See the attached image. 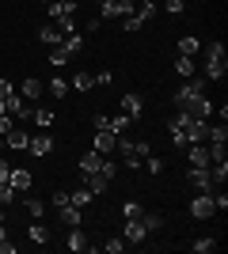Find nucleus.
<instances>
[{"label":"nucleus","mask_w":228,"mask_h":254,"mask_svg":"<svg viewBox=\"0 0 228 254\" xmlns=\"http://www.w3.org/2000/svg\"><path fill=\"white\" fill-rule=\"evenodd\" d=\"M202 53H206V80H221V76L228 72L225 46H221V42H206V46H202Z\"/></svg>","instance_id":"nucleus-1"},{"label":"nucleus","mask_w":228,"mask_h":254,"mask_svg":"<svg viewBox=\"0 0 228 254\" xmlns=\"http://www.w3.org/2000/svg\"><path fill=\"white\" fill-rule=\"evenodd\" d=\"M118 152H122V163H126L130 171H137L152 148H149V140H126V137H118Z\"/></svg>","instance_id":"nucleus-2"},{"label":"nucleus","mask_w":228,"mask_h":254,"mask_svg":"<svg viewBox=\"0 0 228 254\" xmlns=\"http://www.w3.org/2000/svg\"><path fill=\"white\" fill-rule=\"evenodd\" d=\"M198 95H206V76H190V80L175 91V106H179V110H186Z\"/></svg>","instance_id":"nucleus-3"},{"label":"nucleus","mask_w":228,"mask_h":254,"mask_svg":"<svg viewBox=\"0 0 228 254\" xmlns=\"http://www.w3.org/2000/svg\"><path fill=\"white\" fill-rule=\"evenodd\" d=\"M133 8H137V0H103L99 15L103 19H122V15H133Z\"/></svg>","instance_id":"nucleus-4"},{"label":"nucleus","mask_w":228,"mask_h":254,"mask_svg":"<svg viewBox=\"0 0 228 254\" xmlns=\"http://www.w3.org/2000/svg\"><path fill=\"white\" fill-rule=\"evenodd\" d=\"M27 152H31V156H50V152H54V137H50V133H46V129H38V133H31V140H27Z\"/></svg>","instance_id":"nucleus-5"},{"label":"nucleus","mask_w":228,"mask_h":254,"mask_svg":"<svg viewBox=\"0 0 228 254\" xmlns=\"http://www.w3.org/2000/svg\"><path fill=\"white\" fill-rule=\"evenodd\" d=\"M4 106H8V114H11V118H19V122H31V110H34V106L27 103L19 91H11V95L4 99Z\"/></svg>","instance_id":"nucleus-6"},{"label":"nucleus","mask_w":228,"mask_h":254,"mask_svg":"<svg viewBox=\"0 0 228 254\" xmlns=\"http://www.w3.org/2000/svg\"><path fill=\"white\" fill-rule=\"evenodd\" d=\"M186 182H190L198 193H213V179H209V167H190V171H186Z\"/></svg>","instance_id":"nucleus-7"},{"label":"nucleus","mask_w":228,"mask_h":254,"mask_svg":"<svg viewBox=\"0 0 228 254\" xmlns=\"http://www.w3.org/2000/svg\"><path fill=\"white\" fill-rule=\"evenodd\" d=\"M217 212V205H213V193H198L194 201H190V216H198V220H209Z\"/></svg>","instance_id":"nucleus-8"},{"label":"nucleus","mask_w":228,"mask_h":254,"mask_svg":"<svg viewBox=\"0 0 228 254\" xmlns=\"http://www.w3.org/2000/svg\"><path fill=\"white\" fill-rule=\"evenodd\" d=\"M27 140H31V133L23 126H11L8 133H4V148H11V152H27Z\"/></svg>","instance_id":"nucleus-9"},{"label":"nucleus","mask_w":228,"mask_h":254,"mask_svg":"<svg viewBox=\"0 0 228 254\" xmlns=\"http://www.w3.org/2000/svg\"><path fill=\"white\" fill-rule=\"evenodd\" d=\"M8 182H11V190H15V193H27L34 186V179H31V171H27V167H11L8 171Z\"/></svg>","instance_id":"nucleus-10"},{"label":"nucleus","mask_w":228,"mask_h":254,"mask_svg":"<svg viewBox=\"0 0 228 254\" xmlns=\"http://www.w3.org/2000/svg\"><path fill=\"white\" fill-rule=\"evenodd\" d=\"M186 156H190V167H209V163H213V159H209V144L206 140H194V144H186Z\"/></svg>","instance_id":"nucleus-11"},{"label":"nucleus","mask_w":228,"mask_h":254,"mask_svg":"<svg viewBox=\"0 0 228 254\" xmlns=\"http://www.w3.org/2000/svg\"><path fill=\"white\" fill-rule=\"evenodd\" d=\"M91 148H95L99 156H110V152H118V137L107 133V129H95V144H91Z\"/></svg>","instance_id":"nucleus-12"},{"label":"nucleus","mask_w":228,"mask_h":254,"mask_svg":"<svg viewBox=\"0 0 228 254\" xmlns=\"http://www.w3.org/2000/svg\"><path fill=\"white\" fill-rule=\"evenodd\" d=\"M122 114H130L133 122H137V118L145 114V99L137 95V91H126V95H122Z\"/></svg>","instance_id":"nucleus-13"},{"label":"nucleus","mask_w":228,"mask_h":254,"mask_svg":"<svg viewBox=\"0 0 228 254\" xmlns=\"http://www.w3.org/2000/svg\"><path fill=\"white\" fill-rule=\"evenodd\" d=\"M122 239H126V243H145V239H149V228L141 224V216H137V220H126V235H122Z\"/></svg>","instance_id":"nucleus-14"},{"label":"nucleus","mask_w":228,"mask_h":254,"mask_svg":"<svg viewBox=\"0 0 228 254\" xmlns=\"http://www.w3.org/2000/svg\"><path fill=\"white\" fill-rule=\"evenodd\" d=\"M186 114H194V118H206V122H209V118H213V99H209V95H198L194 103L186 106Z\"/></svg>","instance_id":"nucleus-15"},{"label":"nucleus","mask_w":228,"mask_h":254,"mask_svg":"<svg viewBox=\"0 0 228 254\" xmlns=\"http://www.w3.org/2000/svg\"><path fill=\"white\" fill-rule=\"evenodd\" d=\"M42 91H46L42 80H23V87H19V95L27 99V103H38V99H42Z\"/></svg>","instance_id":"nucleus-16"},{"label":"nucleus","mask_w":228,"mask_h":254,"mask_svg":"<svg viewBox=\"0 0 228 254\" xmlns=\"http://www.w3.org/2000/svg\"><path fill=\"white\" fill-rule=\"evenodd\" d=\"M61 38H65V34H61L57 23H46L42 31H38V42H42V46H61Z\"/></svg>","instance_id":"nucleus-17"},{"label":"nucleus","mask_w":228,"mask_h":254,"mask_svg":"<svg viewBox=\"0 0 228 254\" xmlns=\"http://www.w3.org/2000/svg\"><path fill=\"white\" fill-rule=\"evenodd\" d=\"M27 239H31L34 247H42V243H50V228H46L42 220H31V228H27Z\"/></svg>","instance_id":"nucleus-18"},{"label":"nucleus","mask_w":228,"mask_h":254,"mask_svg":"<svg viewBox=\"0 0 228 254\" xmlns=\"http://www.w3.org/2000/svg\"><path fill=\"white\" fill-rule=\"evenodd\" d=\"M99 163H103V156H99L95 148H91V152H84V156H80V175H84V179H87V175H95V171H99Z\"/></svg>","instance_id":"nucleus-19"},{"label":"nucleus","mask_w":228,"mask_h":254,"mask_svg":"<svg viewBox=\"0 0 228 254\" xmlns=\"http://www.w3.org/2000/svg\"><path fill=\"white\" fill-rule=\"evenodd\" d=\"M31 122H34L38 129H50L57 118H54V110H50V106H34V110H31Z\"/></svg>","instance_id":"nucleus-20"},{"label":"nucleus","mask_w":228,"mask_h":254,"mask_svg":"<svg viewBox=\"0 0 228 254\" xmlns=\"http://www.w3.org/2000/svg\"><path fill=\"white\" fill-rule=\"evenodd\" d=\"M179 53H183V57H198V53H202V38L183 34V38H179Z\"/></svg>","instance_id":"nucleus-21"},{"label":"nucleus","mask_w":228,"mask_h":254,"mask_svg":"<svg viewBox=\"0 0 228 254\" xmlns=\"http://www.w3.org/2000/svg\"><path fill=\"white\" fill-rule=\"evenodd\" d=\"M61 46H65V53H69V57H76V53L84 50V31H73V34H65V38H61Z\"/></svg>","instance_id":"nucleus-22"},{"label":"nucleus","mask_w":228,"mask_h":254,"mask_svg":"<svg viewBox=\"0 0 228 254\" xmlns=\"http://www.w3.org/2000/svg\"><path fill=\"white\" fill-rule=\"evenodd\" d=\"M84 186L99 197V193H107V190H110V179H103V175L95 171V175H87V179H84Z\"/></svg>","instance_id":"nucleus-23"},{"label":"nucleus","mask_w":228,"mask_h":254,"mask_svg":"<svg viewBox=\"0 0 228 254\" xmlns=\"http://www.w3.org/2000/svg\"><path fill=\"white\" fill-rule=\"evenodd\" d=\"M175 72L183 76V80H190V76L198 72V61H194V57H183V53H179V61H175Z\"/></svg>","instance_id":"nucleus-24"},{"label":"nucleus","mask_w":228,"mask_h":254,"mask_svg":"<svg viewBox=\"0 0 228 254\" xmlns=\"http://www.w3.org/2000/svg\"><path fill=\"white\" fill-rule=\"evenodd\" d=\"M133 126V118L130 114H118V118H110L107 122V133H114V137H122V133H126V129Z\"/></svg>","instance_id":"nucleus-25"},{"label":"nucleus","mask_w":228,"mask_h":254,"mask_svg":"<svg viewBox=\"0 0 228 254\" xmlns=\"http://www.w3.org/2000/svg\"><path fill=\"white\" fill-rule=\"evenodd\" d=\"M206 140H209V144H228V126H225V122H221V126H209Z\"/></svg>","instance_id":"nucleus-26"},{"label":"nucleus","mask_w":228,"mask_h":254,"mask_svg":"<svg viewBox=\"0 0 228 254\" xmlns=\"http://www.w3.org/2000/svg\"><path fill=\"white\" fill-rule=\"evenodd\" d=\"M91 197H95V193L87 190V186H76V190H69V201H73L76 209H84V205L91 201Z\"/></svg>","instance_id":"nucleus-27"},{"label":"nucleus","mask_w":228,"mask_h":254,"mask_svg":"<svg viewBox=\"0 0 228 254\" xmlns=\"http://www.w3.org/2000/svg\"><path fill=\"white\" fill-rule=\"evenodd\" d=\"M61 220H65V228H80V209H76L73 201L61 205Z\"/></svg>","instance_id":"nucleus-28"},{"label":"nucleus","mask_w":228,"mask_h":254,"mask_svg":"<svg viewBox=\"0 0 228 254\" xmlns=\"http://www.w3.org/2000/svg\"><path fill=\"white\" fill-rule=\"evenodd\" d=\"M133 15H137L141 23H149L152 15H156V4H152V0H137V8H133Z\"/></svg>","instance_id":"nucleus-29"},{"label":"nucleus","mask_w":228,"mask_h":254,"mask_svg":"<svg viewBox=\"0 0 228 254\" xmlns=\"http://www.w3.org/2000/svg\"><path fill=\"white\" fill-rule=\"evenodd\" d=\"M209 179H213V186L228 179V159H217V163H209Z\"/></svg>","instance_id":"nucleus-30"},{"label":"nucleus","mask_w":228,"mask_h":254,"mask_svg":"<svg viewBox=\"0 0 228 254\" xmlns=\"http://www.w3.org/2000/svg\"><path fill=\"white\" fill-rule=\"evenodd\" d=\"M69 251H87V235L80 228H69Z\"/></svg>","instance_id":"nucleus-31"},{"label":"nucleus","mask_w":228,"mask_h":254,"mask_svg":"<svg viewBox=\"0 0 228 254\" xmlns=\"http://www.w3.org/2000/svg\"><path fill=\"white\" fill-rule=\"evenodd\" d=\"M46 91H50V95H54V99H69V84H65V80H61V76H54V80L46 84Z\"/></svg>","instance_id":"nucleus-32"},{"label":"nucleus","mask_w":228,"mask_h":254,"mask_svg":"<svg viewBox=\"0 0 228 254\" xmlns=\"http://www.w3.org/2000/svg\"><path fill=\"white\" fill-rule=\"evenodd\" d=\"M213 247H217V239H213V235H198L194 243H190V251H194V254H209Z\"/></svg>","instance_id":"nucleus-33"},{"label":"nucleus","mask_w":228,"mask_h":254,"mask_svg":"<svg viewBox=\"0 0 228 254\" xmlns=\"http://www.w3.org/2000/svg\"><path fill=\"white\" fill-rule=\"evenodd\" d=\"M141 224L149 228V235H152V232H160V228H163V216H160V212H141Z\"/></svg>","instance_id":"nucleus-34"},{"label":"nucleus","mask_w":228,"mask_h":254,"mask_svg":"<svg viewBox=\"0 0 228 254\" xmlns=\"http://www.w3.org/2000/svg\"><path fill=\"white\" fill-rule=\"evenodd\" d=\"M91 87H95L91 72H76V76H73V91H91Z\"/></svg>","instance_id":"nucleus-35"},{"label":"nucleus","mask_w":228,"mask_h":254,"mask_svg":"<svg viewBox=\"0 0 228 254\" xmlns=\"http://www.w3.org/2000/svg\"><path fill=\"white\" fill-rule=\"evenodd\" d=\"M50 64H54V68L69 64V53H65V46H50Z\"/></svg>","instance_id":"nucleus-36"},{"label":"nucleus","mask_w":228,"mask_h":254,"mask_svg":"<svg viewBox=\"0 0 228 254\" xmlns=\"http://www.w3.org/2000/svg\"><path fill=\"white\" fill-rule=\"evenodd\" d=\"M15 197H19V193L11 190V182H0V205L8 209V205H15Z\"/></svg>","instance_id":"nucleus-37"},{"label":"nucleus","mask_w":228,"mask_h":254,"mask_svg":"<svg viewBox=\"0 0 228 254\" xmlns=\"http://www.w3.org/2000/svg\"><path fill=\"white\" fill-rule=\"evenodd\" d=\"M99 175H103V179H114V175H118V163H114L110 156H103V163H99Z\"/></svg>","instance_id":"nucleus-38"},{"label":"nucleus","mask_w":228,"mask_h":254,"mask_svg":"<svg viewBox=\"0 0 228 254\" xmlns=\"http://www.w3.org/2000/svg\"><path fill=\"white\" fill-rule=\"evenodd\" d=\"M141 201H126V205H122V216H126V220H137V216H141Z\"/></svg>","instance_id":"nucleus-39"},{"label":"nucleus","mask_w":228,"mask_h":254,"mask_svg":"<svg viewBox=\"0 0 228 254\" xmlns=\"http://www.w3.org/2000/svg\"><path fill=\"white\" fill-rule=\"evenodd\" d=\"M103 251H107V254H122V251H126V239H122V235H114V239H107V243H103Z\"/></svg>","instance_id":"nucleus-40"},{"label":"nucleus","mask_w":228,"mask_h":254,"mask_svg":"<svg viewBox=\"0 0 228 254\" xmlns=\"http://www.w3.org/2000/svg\"><path fill=\"white\" fill-rule=\"evenodd\" d=\"M141 167H149L152 175H160V171H163V159H156V156H152V152H149V156H145V163H141Z\"/></svg>","instance_id":"nucleus-41"},{"label":"nucleus","mask_w":228,"mask_h":254,"mask_svg":"<svg viewBox=\"0 0 228 254\" xmlns=\"http://www.w3.org/2000/svg\"><path fill=\"white\" fill-rule=\"evenodd\" d=\"M27 212H31L34 220H42V212H46V205L38 201V197H31V201H27Z\"/></svg>","instance_id":"nucleus-42"},{"label":"nucleus","mask_w":228,"mask_h":254,"mask_svg":"<svg viewBox=\"0 0 228 254\" xmlns=\"http://www.w3.org/2000/svg\"><path fill=\"white\" fill-rule=\"evenodd\" d=\"M91 80H95V87H107L110 80H114V72H110V68H103V72H91Z\"/></svg>","instance_id":"nucleus-43"},{"label":"nucleus","mask_w":228,"mask_h":254,"mask_svg":"<svg viewBox=\"0 0 228 254\" xmlns=\"http://www.w3.org/2000/svg\"><path fill=\"white\" fill-rule=\"evenodd\" d=\"M163 8H167V15H183L186 0H163Z\"/></svg>","instance_id":"nucleus-44"},{"label":"nucleus","mask_w":228,"mask_h":254,"mask_svg":"<svg viewBox=\"0 0 228 254\" xmlns=\"http://www.w3.org/2000/svg\"><path fill=\"white\" fill-rule=\"evenodd\" d=\"M54 205L61 209V205H69V190H54Z\"/></svg>","instance_id":"nucleus-45"},{"label":"nucleus","mask_w":228,"mask_h":254,"mask_svg":"<svg viewBox=\"0 0 228 254\" xmlns=\"http://www.w3.org/2000/svg\"><path fill=\"white\" fill-rule=\"evenodd\" d=\"M141 27H145V23L137 19V15H126V31H141Z\"/></svg>","instance_id":"nucleus-46"},{"label":"nucleus","mask_w":228,"mask_h":254,"mask_svg":"<svg viewBox=\"0 0 228 254\" xmlns=\"http://www.w3.org/2000/svg\"><path fill=\"white\" fill-rule=\"evenodd\" d=\"M11 126H15V122H11V114H0V137H4Z\"/></svg>","instance_id":"nucleus-47"},{"label":"nucleus","mask_w":228,"mask_h":254,"mask_svg":"<svg viewBox=\"0 0 228 254\" xmlns=\"http://www.w3.org/2000/svg\"><path fill=\"white\" fill-rule=\"evenodd\" d=\"M11 91H15V87H11V80H0V99H8Z\"/></svg>","instance_id":"nucleus-48"},{"label":"nucleus","mask_w":228,"mask_h":254,"mask_svg":"<svg viewBox=\"0 0 228 254\" xmlns=\"http://www.w3.org/2000/svg\"><path fill=\"white\" fill-rule=\"evenodd\" d=\"M8 171H11V167H8V159L0 156V182H8Z\"/></svg>","instance_id":"nucleus-49"},{"label":"nucleus","mask_w":228,"mask_h":254,"mask_svg":"<svg viewBox=\"0 0 228 254\" xmlns=\"http://www.w3.org/2000/svg\"><path fill=\"white\" fill-rule=\"evenodd\" d=\"M4 239H8V228H4V224H0V243H4Z\"/></svg>","instance_id":"nucleus-50"},{"label":"nucleus","mask_w":228,"mask_h":254,"mask_svg":"<svg viewBox=\"0 0 228 254\" xmlns=\"http://www.w3.org/2000/svg\"><path fill=\"white\" fill-rule=\"evenodd\" d=\"M0 114H8V106H4V99H0Z\"/></svg>","instance_id":"nucleus-51"},{"label":"nucleus","mask_w":228,"mask_h":254,"mask_svg":"<svg viewBox=\"0 0 228 254\" xmlns=\"http://www.w3.org/2000/svg\"><path fill=\"white\" fill-rule=\"evenodd\" d=\"M4 212H8V209H4V205H0V224H4Z\"/></svg>","instance_id":"nucleus-52"},{"label":"nucleus","mask_w":228,"mask_h":254,"mask_svg":"<svg viewBox=\"0 0 228 254\" xmlns=\"http://www.w3.org/2000/svg\"><path fill=\"white\" fill-rule=\"evenodd\" d=\"M0 152H4V137H0Z\"/></svg>","instance_id":"nucleus-53"},{"label":"nucleus","mask_w":228,"mask_h":254,"mask_svg":"<svg viewBox=\"0 0 228 254\" xmlns=\"http://www.w3.org/2000/svg\"><path fill=\"white\" fill-rule=\"evenodd\" d=\"M42 4H50V0H42Z\"/></svg>","instance_id":"nucleus-54"}]
</instances>
